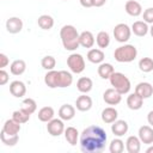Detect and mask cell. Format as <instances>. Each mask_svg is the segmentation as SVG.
Wrapping results in <instances>:
<instances>
[{"label":"cell","instance_id":"cell-32","mask_svg":"<svg viewBox=\"0 0 153 153\" xmlns=\"http://www.w3.org/2000/svg\"><path fill=\"white\" fill-rule=\"evenodd\" d=\"M0 140H1V142L5 146L12 147V146H16L18 143L19 136H18V134L17 135H10V134H6L4 130H1V133H0Z\"/></svg>","mask_w":153,"mask_h":153},{"label":"cell","instance_id":"cell-4","mask_svg":"<svg viewBox=\"0 0 153 153\" xmlns=\"http://www.w3.org/2000/svg\"><path fill=\"white\" fill-rule=\"evenodd\" d=\"M109 80H110L111 86L115 90H117L121 94H126V93H128L130 91V87H131L130 80L123 73H121V72H114Z\"/></svg>","mask_w":153,"mask_h":153},{"label":"cell","instance_id":"cell-16","mask_svg":"<svg viewBox=\"0 0 153 153\" xmlns=\"http://www.w3.org/2000/svg\"><path fill=\"white\" fill-rule=\"evenodd\" d=\"M131 31L134 32V35L139 36V37H143L148 33L149 31V27H148V24L143 20H136L131 25Z\"/></svg>","mask_w":153,"mask_h":153},{"label":"cell","instance_id":"cell-18","mask_svg":"<svg viewBox=\"0 0 153 153\" xmlns=\"http://www.w3.org/2000/svg\"><path fill=\"white\" fill-rule=\"evenodd\" d=\"M75 116V108L71 104H63L59 109V117L63 121H71Z\"/></svg>","mask_w":153,"mask_h":153},{"label":"cell","instance_id":"cell-30","mask_svg":"<svg viewBox=\"0 0 153 153\" xmlns=\"http://www.w3.org/2000/svg\"><path fill=\"white\" fill-rule=\"evenodd\" d=\"M54 115H55V112H54V109L51 106H43L42 109H39L37 116H38V120L41 122H47L48 123L50 120L54 118Z\"/></svg>","mask_w":153,"mask_h":153},{"label":"cell","instance_id":"cell-22","mask_svg":"<svg viewBox=\"0 0 153 153\" xmlns=\"http://www.w3.org/2000/svg\"><path fill=\"white\" fill-rule=\"evenodd\" d=\"M104 59H105V54H104V51L102 49L93 48V49H90L88 53H87V60L90 62H92V63L99 65V63H102L104 61Z\"/></svg>","mask_w":153,"mask_h":153},{"label":"cell","instance_id":"cell-40","mask_svg":"<svg viewBox=\"0 0 153 153\" xmlns=\"http://www.w3.org/2000/svg\"><path fill=\"white\" fill-rule=\"evenodd\" d=\"M8 79H10L8 73H7L4 68H1V69H0V85H5V84H7Z\"/></svg>","mask_w":153,"mask_h":153},{"label":"cell","instance_id":"cell-2","mask_svg":"<svg viewBox=\"0 0 153 153\" xmlns=\"http://www.w3.org/2000/svg\"><path fill=\"white\" fill-rule=\"evenodd\" d=\"M79 32L73 25H63L60 30V37L62 45L66 50L74 51L79 48Z\"/></svg>","mask_w":153,"mask_h":153},{"label":"cell","instance_id":"cell-27","mask_svg":"<svg viewBox=\"0 0 153 153\" xmlns=\"http://www.w3.org/2000/svg\"><path fill=\"white\" fill-rule=\"evenodd\" d=\"M114 72H115V69H114V66L111 63L102 62L98 66V75L102 79H110V76L112 75Z\"/></svg>","mask_w":153,"mask_h":153},{"label":"cell","instance_id":"cell-28","mask_svg":"<svg viewBox=\"0 0 153 153\" xmlns=\"http://www.w3.org/2000/svg\"><path fill=\"white\" fill-rule=\"evenodd\" d=\"M10 71L13 75H22L26 71L25 61L24 60H14L10 66Z\"/></svg>","mask_w":153,"mask_h":153},{"label":"cell","instance_id":"cell-17","mask_svg":"<svg viewBox=\"0 0 153 153\" xmlns=\"http://www.w3.org/2000/svg\"><path fill=\"white\" fill-rule=\"evenodd\" d=\"M142 104H143V98L139 96L136 92L129 94L127 98V105L130 110H139L142 108Z\"/></svg>","mask_w":153,"mask_h":153},{"label":"cell","instance_id":"cell-34","mask_svg":"<svg viewBox=\"0 0 153 153\" xmlns=\"http://www.w3.org/2000/svg\"><path fill=\"white\" fill-rule=\"evenodd\" d=\"M20 105H22L20 109H23L24 111L29 112L30 115H32V114L36 111V109H37V104H36V102H35L32 98H25V99L22 102Z\"/></svg>","mask_w":153,"mask_h":153},{"label":"cell","instance_id":"cell-46","mask_svg":"<svg viewBox=\"0 0 153 153\" xmlns=\"http://www.w3.org/2000/svg\"><path fill=\"white\" fill-rule=\"evenodd\" d=\"M149 33H151V36L153 37V24H152V26L149 27Z\"/></svg>","mask_w":153,"mask_h":153},{"label":"cell","instance_id":"cell-25","mask_svg":"<svg viewBox=\"0 0 153 153\" xmlns=\"http://www.w3.org/2000/svg\"><path fill=\"white\" fill-rule=\"evenodd\" d=\"M20 123H18L17 121H14L13 118L11 120H7L5 123H4V127H2V130L6 133V134H10V135H17L19 131H20Z\"/></svg>","mask_w":153,"mask_h":153},{"label":"cell","instance_id":"cell-5","mask_svg":"<svg viewBox=\"0 0 153 153\" xmlns=\"http://www.w3.org/2000/svg\"><path fill=\"white\" fill-rule=\"evenodd\" d=\"M67 66L69 67V69L75 73V74H80L84 72L85 69V60L82 57V55L73 53L67 57Z\"/></svg>","mask_w":153,"mask_h":153},{"label":"cell","instance_id":"cell-11","mask_svg":"<svg viewBox=\"0 0 153 153\" xmlns=\"http://www.w3.org/2000/svg\"><path fill=\"white\" fill-rule=\"evenodd\" d=\"M139 139L142 143L152 145L153 143V129L151 126H142L139 128Z\"/></svg>","mask_w":153,"mask_h":153},{"label":"cell","instance_id":"cell-41","mask_svg":"<svg viewBox=\"0 0 153 153\" xmlns=\"http://www.w3.org/2000/svg\"><path fill=\"white\" fill-rule=\"evenodd\" d=\"M8 63H10V60H8L7 55L4 54V53H1L0 54V68H5Z\"/></svg>","mask_w":153,"mask_h":153},{"label":"cell","instance_id":"cell-1","mask_svg":"<svg viewBox=\"0 0 153 153\" xmlns=\"http://www.w3.org/2000/svg\"><path fill=\"white\" fill-rule=\"evenodd\" d=\"M108 135L99 126H88L80 134L79 143L84 153H100L106 145Z\"/></svg>","mask_w":153,"mask_h":153},{"label":"cell","instance_id":"cell-10","mask_svg":"<svg viewBox=\"0 0 153 153\" xmlns=\"http://www.w3.org/2000/svg\"><path fill=\"white\" fill-rule=\"evenodd\" d=\"M128 129H129V126L124 120H116L111 124V131L117 137H121L124 134H127Z\"/></svg>","mask_w":153,"mask_h":153},{"label":"cell","instance_id":"cell-35","mask_svg":"<svg viewBox=\"0 0 153 153\" xmlns=\"http://www.w3.org/2000/svg\"><path fill=\"white\" fill-rule=\"evenodd\" d=\"M12 118H13L14 121H17L18 123L23 124V123H26V122L30 120V114L26 112V111H24L23 109L16 110V111H13V114H12Z\"/></svg>","mask_w":153,"mask_h":153},{"label":"cell","instance_id":"cell-15","mask_svg":"<svg viewBox=\"0 0 153 153\" xmlns=\"http://www.w3.org/2000/svg\"><path fill=\"white\" fill-rule=\"evenodd\" d=\"M135 92L139 96H141L143 99H146V98H149L153 94V86L149 82L142 81V82H139L135 86Z\"/></svg>","mask_w":153,"mask_h":153},{"label":"cell","instance_id":"cell-37","mask_svg":"<svg viewBox=\"0 0 153 153\" xmlns=\"http://www.w3.org/2000/svg\"><path fill=\"white\" fill-rule=\"evenodd\" d=\"M124 149V142L117 137V139H114L111 142H110V146H109V151L110 153H122Z\"/></svg>","mask_w":153,"mask_h":153},{"label":"cell","instance_id":"cell-26","mask_svg":"<svg viewBox=\"0 0 153 153\" xmlns=\"http://www.w3.org/2000/svg\"><path fill=\"white\" fill-rule=\"evenodd\" d=\"M65 139L66 141L72 145V146H75L78 143V140H79V131L76 128L74 127H67L65 129Z\"/></svg>","mask_w":153,"mask_h":153},{"label":"cell","instance_id":"cell-21","mask_svg":"<svg viewBox=\"0 0 153 153\" xmlns=\"http://www.w3.org/2000/svg\"><path fill=\"white\" fill-rule=\"evenodd\" d=\"M117 117H118V112H117V110H116L115 108H112V106H108V108H105V109L102 111V121H103L104 123L110 124V123L115 122V121L117 120Z\"/></svg>","mask_w":153,"mask_h":153},{"label":"cell","instance_id":"cell-45","mask_svg":"<svg viewBox=\"0 0 153 153\" xmlns=\"http://www.w3.org/2000/svg\"><path fill=\"white\" fill-rule=\"evenodd\" d=\"M146 153H153V146H149V147L146 149Z\"/></svg>","mask_w":153,"mask_h":153},{"label":"cell","instance_id":"cell-42","mask_svg":"<svg viewBox=\"0 0 153 153\" xmlns=\"http://www.w3.org/2000/svg\"><path fill=\"white\" fill-rule=\"evenodd\" d=\"M79 1H80V5L82 7L88 8V7H92L93 6V0H79Z\"/></svg>","mask_w":153,"mask_h":153},{"label":"cell","instance_id":"cell-19","mask_svg":"<svg viewBox=\"0 0 153 153\" xmlns=\"http://www.w3.org/2000/svg\"><path fill=\"white\" fill-rule=\"evenodd\" d=\"M126 148L128 151V153H139L141 149V141L139 139V136H129L126 141Z\"/></svg>","mask_w":153,"mask_h":153},{"label":"cell","instance_id":"cell-44","mask_svg":"<svg viewBox=\"0 0 153 153\" xmlns=\"http://www.w3.org/2000/svg\"><path fill=\"white\" fill-rule=\"evenodd\" d=\"M147 121H148V124L153 127V110H151L147 115Z\"/></svg>","mask_w":153,"mask_h":153},{"label":"cell","instance_id":"cell-43","mask_svg":"<svg viewBox=\"0 0 153 153\" xmlns=\"http://www.w3.org/2000/svg\"><path fill=\"white\" fill-rule=\"evenodd\" d=\"M105 2H106V0H93V6H96V7H102Z\"/></svg>","mask_w":153,"mask_h":153},{"label":"cell","instance_id":"cell-7","mask_svg":"<svg viewBox=\"0 0 153 153\" xmlns=\"http://www.w3.org/2000/svg\"><path fill=\"white\" fill-rule=\"evenodd\" d=\"M65 123L61 118H53L47 124V130L51 136H60L65 133Z\"/></svg>","mask_w":153,"mask_h":153},{"label":"cell","instance_id":"cell-31","mask_svg":"<svg viewBox=\"0 0 153 153\" xmlns=\"http://www.w3.org/2000/svg\"><path fill=\"white\" fill-rule=\"evenodd\" d=\"M37 24L43 30H50L54 26V19L49 14H42L37 19Z\"/></svg>","mask_w":153,"mask_h":153},{"label":"cell","instance_id":"cell-24","mask_svg":"<svg viewBox=\"0 0 153 153\" xmlns=\"http://www.w3.org/2000/svg\"><path fill=\"white\" fill-rule=\"evenodd\" d=\"M92 87H93V82L92 79H90L88 76H81L76 81V88L81 93H88L92 90Z\"/></svg>","mask_w":153,"mask_h":153},{"label":"cell","instance_id":"cell-23","mask_svg":"<svg viewBox=\"0 0 153 153\" xmlns=\"http://www.w3.org/2000/svg\"><path fill=\"white\" fill-rule=\"evenodd\" d=\"M44 82L50 88L59 87V71H48V73L44 75Z\"/></svg>","mask_w":153,"mask_h":153},{"label":"cell","instance_id":"cell-3","mask_svg":"<svg viewBox=\"0 0 153 153\" xmlns=\"http://www.w3.org/2000/svg\"><path fill=\"white\" fill-rule=\"evenodd\" d=\"M137 56V49L133 44H124L115 49L114 51V57L117 62L121 63H127L131 62L136 59Z\"/></svg>","mask_w":153,"mask_h":153},{"label":"cell","instance_id":"cell-13","mask_svg":"<svg viewBox=\"0 0 153 153\" xmlns=\"http://www.w3.org/2000/svg\"><path fill=\"white\" fill-rule=\"evenodd\" d=\"M124 10L131 17H139L140 14H142V6L135 0H128L124 5Z\"/></svg>","mask_w":153,"mask_h":153},{"label":"cell","instance_id":"cell-39","mask_svg":"<svg viewBox=\"0 0 153 153\" xmlns=\"http://www.w3.org/2000/svg\"><path fill=\"white\" fill-rule=\"evenodd\" d=\"M142 18L143 22H146L147 24H153V7L146 8L142 13Z\"/></svg>","mask_w":153,"mask_h":153},{"label":"cell","instance_id":"cell-8","mask_svg":"<svg viewBox=\"0 0 153 153\" xmlns=\"http://www.w3.org/2000/svg\"><path fill=\"white\" fill-rule=\"evenodd\" d=\"M103 99H104V102H105L106 104H109V105H117V104H120L121 100H122V94H121L117 90H115V88L112 87V88L105 90V92L103 93Z\"/></svg>","mask_w":153,"mask_h":153},{"label":"cell","instance_id":"cell-33","mask_svg":"<svg viewBox=\"0 0 153 153\" xmlns=\"http://www.w3.org/2000/svg\"><path fill=\"white\" fill-rule=\"evenodd\" d=\"M96 42H97V45L99 48L104 49L110 44V35L106 31H99L97 37H96Z\"/></svg>","mask_w":153,"mask_h":153},{"label":"cell","instance_id":"cell-6","mask_svg":"<svg viewBox=\"0 0 153 153\" xmlns=\"http://www.w3.org/2000/svg\"><path fill=\"white\" fill-rule=\"evenodd\" d=\"M131 35V27L124 23H120L114 27V37L120 43H126L129 41Z\"/></svg>","mask_w":153,"mask_h":153},{"label":"cell","instance_id":"cell-12","mask_svg":"<svg viewBox=\"0 0 153 153\" xmlns=\"http://www.w3.org/2000/svg\"><path fill=\"white\" fill-rule=\"evenodd\" d=\"M23 29V20L18 17H11L6 20V30L10 33H18Z\"/></svg>","mask_w":153,"mask_h":153},{"label":"cell","instance_id":"cell-29","mask_svg":"<svg viewBox=\"0 0 153 153\" xmlns=\"http://www.w3.org/2000/svg\"><path fill=\"white\" fill-rule=\"evenodd\" d=\"M73 82V75L67 71H59V87H68Z\"/></svg>","mask_w":153,"mask_h":153},{"label":"cell","instance_id":"cell-14","mask_svg":"<svg viewBox=\"0 0 153 153\" xmlns=\"http://www.w3.org/2000/svg\"><path fill=\"white\" fill-rule=\"evenodd\" d=\"M75 106L79 111H88L91 108H92V98L90 96H86L85 93L79 96L75 100Z\"/></svg>","mask_w":153,"mask_h":153},{"label":"cell","instance_id":"cell-9","mask_svg":"<svg viewBox=\"0 0 153 153\" xmlns=\"http://www.w3.org/2000/svg\"><path fill=\"white\" fill-rule=\"evenodd\" d=\"M10 92L16 98H22L26 93V86L20 80H14L10 84Z\"/></svg>","mask_w":153,"mask_h":153},{"label":"cell","instance_id":"cell-38","mask_svg":"<svg viewBox=\"0 0 153 153\" xmlns=\"http://www.w3.org/2000/svg\"><path fill=\"white\" fill-rule=\"evenodd\" d=\"M41 65H42V67H43L44 69H47V71H53V69L55 68V66H56V60H55L54 56L47 55V56H44V57L42 59Z\"/></svg>","mask_w":153,"mask_h":153},{"label":"cell","instance_id":"cell-36","mask_svg":"<svg viewBox=\"0 0 153 153\" xmlns=\"http://www.w3.org/2000/svg\"><path fill=\"white\" fill-rule=\"evenodd\" d=\"M139 68L143 73H149L153 71V59L151 57H142L139 61Z\"/></svg>","mask_w":153,"mask_h":153},{"label":"cell","instance_id":"cell-20","mask_svg":"<svg viewBox=\"0 0 153 153\" xmlns=\"http://www.w3.org/2000/svg\"><path fill=\"white\" fill-rule=\"evenodd\" d=\"M94 36L91 31H82L79 35V43L84 48H92L94 45Z\"/></svg>","mask_w":153,"mask_h":153}]
</instances>
